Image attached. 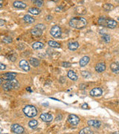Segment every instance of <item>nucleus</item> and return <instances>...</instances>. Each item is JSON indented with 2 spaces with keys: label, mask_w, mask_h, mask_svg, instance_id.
<instances>
[{
  "label": "nucleus",
  "mask_w": 119,
  "mask_h": 134,
  "mask_svg": "<svg viewBox=\"0 0 119 134\" xmlns=\"http://www.w3.org/2000/svg\"><path fill=\"white\" fill-rule=\"evenodd\" d=\"M30 64H31V66H34V67H37L40 66V61L39 60H37V58H31L30 59Z\"/></svg>",
  "instance_id": "obj_22"
},
{
  "label": "nucleus",
  "mask_w": 119,
  "mask_h": 134,
  "mask_svg": "<svg viewBox=\"0 0 119 134\" xmlns=\"http://www.w3.org/2000/svg\"><path fill=\"white\" fill-rule=\"evenodd\" d=\"M68 47L71 51H75L79 47V43L78 42H71L69 43Z\"/></svg>",
  "instance_id": "obj_15"
},
{
  "label": "nucleus",
  "mask_w": 119,
  "mask_h": 134,
  "mask_svg": "<svg viewBox=\"0 0 119 134\" xmlns=\"http://www.w3.org/2000/svg\"><path fill=\"white\" fill-rule=\"evenodd\" d=\"M32 47L34 49H36V50L42 49L44 47V44L40 42H36L32 45Z\"/></svg>",
  "instance_id": "obj_20"
},
{
  "label": "nucleus",
  "mask_w": 119,
  "mask_h": 134,
  "mask_svg": "<svg viewBox=\"0 0 119 134\" xmlns=\"http://www.w3.org/2000/svg\"><path fill=\"white\" fill-rule=\"evenodd\" d=\"M20 67L22 70H24L25 72L30 71V66H29L28 63L25 61V60H22V61L20 62Z\"/></svg>",
  "instance_id": "obj_11"
},
{
  "label": "nucleus",
  "mask_w": 119,
  "mask_h": 134,
  "mask_svg": "<svg viewBox=\"0 0 119 134\" xmlns=\"http://www.w3.org/2000/svg\"><path fill=\"white\" fill-rule=\"evenodd\" d=\"M13 5L14 8H18V9H24L26 8V4H25L24 2H20V1H15L13 2Z\"/></svg>",
  "instance_id": "obj_14"
},
{
  "label": "nucleus",
  "mask_w": 119,
  "mask_h": 134,
  "mask_svg": "<svg viewBox=\"0 0 119 134\" xmlns=\"http://www.w3.org/2000/svg\"><path fill=\"white\" fill-rule=\"evenodd\" d=\"M49 45L51 47H53V48H60V44L58 43L56 41H53V40H49Z\"/></svg>",
  "instance_id": "obj_25"
},
{
  "label": "nucleus",
  "mask_w": 119,
  "mask_h": 134,
  "mask_svg": "<svg viewBox=\"0 0 119 134\" xmlns=\"http://www.w3.org/2000/svg\"><path fill=\"white\" fill-rule=\"evenodd\" d=\"M115 1H116L117 2H119V0H115Z\"/></svg>",
  "instance_id": "obj_44"
},
{
  "label": "nucleus",
  "mask_w": 119,
  "mask_h": 134,
  "mask_svg": "<svg viewBox=\"0 0 119 134\" xmlns=\"http://www.w3.org/2000/svg\"><path fill=\"white\" fill-rule=\"evenodd\" d=\"M98 24L109 28H114L117 26V22L112 19H107L105 17H100L98 20Z\"/></svg>",
  "instance_id": "obj_2"
},
{
  "label": "nucleus",
  "mask_w": 119,
  "mask_h": 134,
  "mask_svg": "<svg viewBox=\"0 0 119 134\" xmlns=\"http://www.w3.org/2000/svg\"><path fill=\"white\" fill-rule=\"evenodd\" d=\"M52 1H54V2H58V0H52Z\"/></svg>",
  "instance_id": "obj_42"
},
{
  "label": "nucleus",
  "mask_w": 119,
  "mask_h": 134,
  "mask_svg": "<svg viewBox=\"0 0 119 134\" xmlns=\"http://www.w3.org/2000/svg\"><path fill=\"white\" fill-rule=\"evenodd\" d=\"M40 118L45 122H50L53 120V115L50 113H42Z\"/></svg>",
  "instance_id": "obj_8"
},
{
  "label": "nucleus",
  "mask_w": 119,
  "mask_h": 134,
  "mask_svg": "<svg viewBox=\"0 0 119 134\" xmlns=\"http://www.w3.org/2000/svg\"><path fill=\"white\" fill-rule=\"evenodd\" d=\"M6 69V66L2 63H0V70H5Z\"/></svg>",
  "instance_id": "obj_35"
},
{
  "label": "nucleus",
  "mask_w": 119,
  "mask_h": 134,
  "mask_svg": "<svg viewBox=\"0 0 119 134\" xmlns=\"http://www.w3.org/2000/svg\"><path fill=\"white\" fill-rule=\"evenodd\" d=\"M28 11H29L30 13H31V14H33V15H38V14H40V13L41 12L40 9L36 8H30V9L28 10Z\"/></svg>",
  "instance_id": "obj_27"
},
{
  "label": "nucleus",
  "mask_w": 119,
  "mask_h": 134,
  "mask_svg": "<svg viewBox=\"0 0 119 134\" xmlns=\"http://www.w3.org/2000/svg\"><path fill=\"white\" fill-rule=\"evenodd\" d=\"M2 83V79L0 78V85H1Z\"/></svg>",
  "instance_id": "obj_41"
},
{
  "label": "nucleus",
  "mask_w": 119,
  "mask_h": 134,
  "mask_svg": "<svg viewBox=\"0 0 119 134\" xmlns=\"http://www.w3.org/2000/svg\"><path fill=\"white\" fill-rule=\"evenodd\" d=\"M35 28H39V29L42 30V31H43V30L46 29V26H45L44 25H42V24H38V25H37L35 26Z\"/></svg>",
  "instance_id": "obj_33"
},
{
  "label": "nucleus",
  "mask_w": 119,
  "mask_h": 134,
  "mask_svg": "<svg viewBox=\"0 0 119 134\" xmlns=\"http://www.w3.org/2000/svg\"><path fill=\"white\" fill-rule=\"evenodd\" d=\"M62 65H63V67H66V68H68V67H70L71 65V63H69V62H63V63H62Z\"/></svg>",
  "instance_id": "obj_34"
},
{
  "label": "nucleus",
  "mask_w": 119,
  "mask_h": 134,
  "mask_svg": "<svg viewBox=\"0 0 119 134\" xmlns=\"http://www.w3.org/2000/svg\"><path fill=\"white\" fill-rule=\"evenodd\" d=\"M102 94H103V90L99 87L94 88L90 91V95L93 97H100L102 95Z\"/></svg>",
  "instance_id": "obj_10"
},
{
  "label": "nucleus",
  "mask_w": 119,
  "mask_h": 134,
  "mask_svg": "<svg viewBox=\"0 0 119 134\" xmlns=\"http://www.w3.org/2000/svg\"><path fill=\"white\" fill-rule=\"evenodd\" d=\"M51 19H52V18H51V16H49V17H46V20H51Z\"/></svg>",
  "instance_id": "obj_39"
},
{
  "label": "nucleus",
  "mask_w": 119,
  "mask_h": 134,
  "mask_svg": "<svg viewBox=\"0 0 119 134\" xmlns=\"http://www.w3.org/2000/svg\"><path fill=\"white\" fill-rule=\"evenodd\" d=\"M37 124H38V122L36 120H31V121H30L28 122V126L31 127V128H35V127H37Z\"/></svg>",
  "instance_id": "obj_29"
},
{
  "label": "nucleus",
  "mask_w": 119,
  "mask_h": 134,
  "mask_svg": "<svg viewBox=\"0 0 119 134\" xmlns=\"http://www.w3.org/2000/svg\"><path fill=\"white\" fill-rule=\"evenodd\" d=\"M16 76H17V73H14V72H7L2 74V79L5 81H10V80L15 79V77Z\"/></svg>",
  "instance_id": "obj_9"
},
{
  "label": "nucleus",
  "mask_w": 119,
  "mask_h": 134,
  "mask_svg": "<svg viewBox=\"0 0 119 134\" xmlns=\"http://www.w3.org/2000/svg\"><path fill=\"white\" fill-rule=\"evenodd\" d=\"M103 8L104 10H105L106 11H111V10H113L114 7H113V5H112V4L107 3V4H104V5H103Z\"/></svg>",
  "instance_id": "obj_26"
},
{
  "label": "nucleus",
  "mask_w": 119,
  "mask_h": 134,
  "mask_svg": "<svg viewBox=\"0 0 119 134\" xmlns=\"http://www.w3.org/2000/svg\"><path fill=\"white\" fill-rule=\"evenodd\" d=\"M31 34L34 37H40L42 34V31L39 28H34L32 30H31Z\"/></svg>",
  "instance_id": "obj_16"
},
{
  "label": "nucleus",
  "mask_w": 119,
  "mask_h": 134,
  "mask_svg": "<svg viewBox=\"0 0 119 134\" xmlns=\"http://www.w3.org/2000/svg\"><path fill=\"white\" fill-rule=\"evenodd\" d=\"M88 124L95 128H99L101 126V122L98 120H89L88 121Z\"/></svg>",
  "instance_id": "obj_12"
},
{
  "label": "nucleus",
  "mask_w": 119,
  "mask_h": 134,
  "mask_svg": "<svg viewBox=\"0 0 119 134\" xmlns=\"http://www.w3.org/2000/svg\"><path fill=\"white\" fill-rule=\"evenodd\" d=\"M23 20L26 23H28V24L33 23L34 22V19L32 17L30 16V15H25L23 17Z\"/></svg>",
  "instance_id": "obj_21"
},
{
  "label": "nucleus",
  "mask_w": 119,
  "mask_h": 134,
  "mask_svg": "<svg viewBox=\"0 0 119 134\" xmlns=\"http://www.w3.org/2000/svg\"><path fill=\"white\" fill-rule=\"evenodd\" d=\"M81 75L85 78H89L91 77V74L88 72L87 71H83L81 72Z\"/></svg>",
  "instance_id": "obj_31"
},
{
  "label": "nucleus",
  "mask_w": 119,
  "mask_h": 134,
  "mask_svg": "<svg viewBox=\"0 0 119 134\" xmlns=\"http://www.w3.org/2000/svg\"><path fill=\"white\" fill-rule=\"evenodd\" d=\"M32 2H33V3H34L36 6H37V7H39V8L42 7V6L43 5V4H44L43 0H32Z\"/></svg>",
  "instance_id": "obj_28"
},
{
  "label": "nucleus",
  "mask_w": 119,
  "mask_h": 134,
  "mask_svg": "<svg viewBox=\"0 0 119 134\" xmlns=\"http://www.w3.org/2000/svg\"><path fill=\"white\" fill-rule=\"evenodd\" d=\"M110 69L112 72L115 74H117L119 72V64L117 63H112L110 65Z\"/></svg>",
  "instance_id": "obj_19"
},
{
  "label": "nucleus",
  "mask_w": 119,
  "mask_h": 134,
  "mask_svg": "<svg viewBox=\"0 0 119 134\" xmlns=\"http://www.w3.org/2000/svg\"><path fill=\"white\" fill-rule=\"evenodd\" d=\"M5 24V20H0V26H3Z\"/></svg>",
  "instance_id": "obj_36"
},
{
  "label": "nucleus",
  "mask_w": 119,
  "mask_h": 134,
  "mask_svg": "<svg viewBox=\"0 0 119 134\" xmlns=\"http://www.w3.org/2000/svg\"><path fill=\"white\" fill-rule=\"evenodd\" d=\"M102 40L105 42H109L110 37L108 34H102Z\"/></svg>",
  "instance_id": "obj_30"
},
{
  "label": "nucleus",
  "mask_w": 119,
  "mask_h": 134,
  "mask_svg": "<svg viewBox=\"0 0 119 134\" xmlns=\"http://www.w3.org/2000/svg\"><path fill=\"white\" fill-rule=\"evenodd\" d=\"M106 69V65L104 63H98L96 66H95V70L96 72H99V73H101L103 72H104Z\"/></svg>",
  "instance_id": "obj_13"
},
{
  "label": "nucleus",
  "mask_w": 119,
  "mask_h": 134,
  "mask_svg": "<svg viewBox=\"0 0 119 134\" xmlns=\"http://www.w3.org/2000/svg\"><path fill=\"white\" fill-rule=\"evenodd\" d=\"M80 134H92L93 133V131L89 128V127H85L83 129H82L80 133Z\"/></svg>",
  "instance_id": "obj_23"
},
{
  "label": "nucleus",
  "mask_w": 119,
  "mask_h": 134,
  "mask_svg": "<svg viewBox=\"0 0 119 134\" xmlns=\"http://www.w3.org/2000/svg\"><path fill=\"white\" fill-rule=\"evenodd\" d=\"M18 87H19V82L15 79L7 81L6 83L2 84V88L5 91H9L11 90V89H17Z\"/></svg>",
  "instance_id": "obj_4"
},
{
  "label": "nucleus",
  "mask_w": 119,
  "mask_h": 134,
  "mask_svg": "<svg viewBox=\"0 0 119 134\" xmlns=\"http://www.w3.org/2000/svg\"><path fill=\"white\" fill-rule=\"evenodd\" d=\"M27 91H28V92H29V91H30V92H31V88L28 87V88H27Z\"/></svg>",
  "instance_id": "obj_40"
},
{
  "label": "nucleus",
  "mask_w": 119,
  "mask_h": 134,
  "mask_svg": "<svg viewBox=\"0 0 119 134\" xmlns=\"http://www.w3.org/2000/svg\"><path fill=\"white\" fill-rule=\"evenodd\" d=\"M76 13H78V14H80V15H83V14H85L86 13V9H85V8H83V6H80V7H78L77 8H76Z\"/></svg>",
  "instance_id": "obj_24"
},
{
  "label": "nucleus",
  "mask_w": 119,
  "mask_h": 134,
  "mask_svg": "<svg viewBox=\"0 0 119 134\" xmlns=\"http://www.w3.org/2000/svg\"><path fill=\"white\" fill-rule=\"evenodd\" d=\"M11 130L14 133H17V134H21L25 132L24 127L17 124H13L11 125Z\"/></svg>",
  "instance_id": "obj_7"
},
{
  "label": "nucleus",
  "mask_w": 119,
  "mask_h": 134,
  "mask_svg": "<svg viewBox=\"0 0 119 134\" xmlns=\"http://www.w3.org/2000/svg\"><path fill=\"white\" fill-rule=\"evenodd\" d=\"M2 132V128H0V133H1Z\"/></svg>",
  "instance_id": "obj_43"
},
{
  "label": "nucleus",
  "mask_w": 119,
  "mask_h": 134,
  "mask_svg": "<svg viewBox=\"0 0 119 134\" xmlns=\"http://www.w3.org/2000/svg\"><path fill=\"white\" fill-rule=\"evenodd\" d=\"M87 24L86 20L83 17H74L69 21V25L76 29L83 28Z\"/></svg>",
  "instance_id": "obj_1"
},
{
  "label": "nucleus",
  "mask_w": 119,
  "mask_h": 134,
  "mask_svg": "<svg viewBox=\"0 0 119 134\" xmlns=\"http://www.w3.org/2000/svg\"><path fill=\"white\" fill-rule=\"evenodd\" d=\"M23 113L29 118H34L37 115V110L33 105H27L23 108Z\"/></svg>",
  "instance_id": "obj_3"
},
{
  "label": "nucleus",
  "mask_w": 119,
  "mask_h": 134,
  "mask_svg": "<svg viewBox=\"0 0 119 134\" xmlns=\"http://www.w3.org/2000/svg\"><path fill=\"white\" fill-rule=\"evenodd\" d=\"M89 60L90 59H89V57H87V56H85V57H82L80 59V66H82V67L86 66L88 64V63L89 62Z\"/></svg>",
  "instance_id": "obj_18"
},
{
  "label": "nucleus",
  "mask_w": 119,
  "mask_h": 134,
  "mask_svg": "<svg viewBox=\"0 0 119 134\" xmlns=\"http://www.w3.org/2000/svg\"><path fill=\"white\" fill-rule=\"evenodd\" d=\"M68 121H69V122L70 124H71L73 126H76L80 122V118H79V117H78L75 115L71 114L68 117Z\"/></svg>",
  "instance_id": "obj_6"
},
{
  "label": "nucleus",
  "mask_w": 119,
  "mask_h": 134,
  "mask_svg": "<svg viewBox=\"0 0 119 134\" xmlns=\"http://www.w3.org/2000/svg\"><path fill=\"white\" fill-rule=\"evenodd\" d=\"M82 108L83 109H88V105L86 103H83L82 105Z\"/></svg>",
  "instance_id": "obj_37"
},
{
  "label": "nucleus",
  "mask_w": 119,
  "mask_h": 134,
  "mask_svg": "<svg viewBox=\"0 0 119 134\" xmlns=\"http://www.w3.org/2000/svg\"><path fill=\"white\" fill-rule=\"evenodd\" d=\"M3 3H4V0H0V8H2Z\"/></svg>",
  "instance_id": "obj_38"
},
{
  "label": "nucleus",
  "mask_w": 119,
  "mask_h": 134,
  "mask_svg": "<svg viewBox=\"0 0 119 134\" xmlns=\"http://www.w3.org/2000/svg\"><path fill=\"white\" fill-rule=\"evenodd\" d=\"M3 42H5V43H10L12 42V38L10 37H5L3 38Z\"/></svg>",
  "instance_id": "obj_32"
},
{
  "label": "nucleus",
  "mask_w": 119,
  "mask_h": 134,
  "mask_svg": "<svg viewBox=\"0 0 119 134\" xmlns=\"http://www.w3.org/2000/svg\"><path fill=\"white\" fill-rule=\"evenodd\" d=\"M50 34L53 37H55V38H59L61 36V28H60L58 25H54L53 26L51 30H50Z\"/></svg>",
  "instance_id": "obj_5"
},
{
  "label": "nucleus",
  "mask_w": 119,
  "mask_h": 134,
  "mask_svg": "<svg viewBox=\"0 0 119 134\" xmlns=\"http://www.w3.org/2000/svg\"><path fill=\"white\" fill-rule=\"evenodd\" d=\"M68 77L72 81H77L78 79V76L77 75V74L72 70L68 72Z\"/></svg>",
  "instance_id": "obj_17"
}]
</instances>
